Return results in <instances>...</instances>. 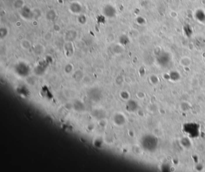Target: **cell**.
Masks as SVG:
<instances>
[{
	"label": "cell",
	"instance_id": "7a4b0ae2",
	"mask_svg": "<svg viewBox=\"0 0 205 172\" xmlns=\"http://www.w3.org/2000/svg\"><path fill=\"white\" fill-rule=\"evenodd\" d=\"M104 14L108 17H114L116 14V11L115 8L110 5H107L105 6L104 10Z\"/></svg>",
	"mask_w": 205,
	"mask_h": 172
},
{
	"label": "cell",
	"instance_id": "30bf717a",
	"mask_svg": "<svg viewBox=\"0 0 205 172\" xmlns=\"http://www.w3.org/2000/svg\"><path fill=\"white\" fill-rule=\"evenodd\" d=\"M83 74L82 72H81L80 71H77L73 75V78L76 81H79L82 79Z\"/></svg>",
	"mask_w": 205,
	"mask_h": 172
},
{
	"label": "cell",
	"instance_id": "5b68a950",
	"mask_svg": "<svg viewBox=\"0 0 205 172\" xmlns=\"http://www.w3.org/2000/svg\"><path fill=\"white\" fill-rule=\"evenodd\" d=\"M195 17L198 21L202 22H205V13L202 10H197L195 13Z\"/></svg>",
	"mask_w": 205,
	"mask_h": 172
},
{
	"label": "cell",
	"instance_id": "277c9868",
	"mask_svg": "<svg viewBox=\"0 0 205 172\" xmlns=\"http://www.w3.org/2000/svg\"><path fill=\"white\" fill-rule=\"evenodd\" d=\"M114 123L117 125H122L125 123V119L122 115L120 114H117L114 117Z\"/></svg>",
	"mask_w": 205,
	"mask_h": 172
},
{
	"label": "cell",
	"instance_id": "6da1fadb",
	"mask_svg": "<svg viewBox=\"0 0 205 172\" xmlns=\"http://www.w3.org/2000/svg\"><path fill=\"white\" fill-rule=\"evenodd\" d=\"M89 98L94 102H98L102 98L101 91L98 88H93L89 92Z\"/></svg>",
	"mask_w": 205,
	"mask_h": 172
},
{
	"label": "cell",
	"instance_id": "7c38bea8",
	"mask_svg": "<svg viewBox=\"0 0 205 172\" xmlns=\"http://www.w3.org/2000/svg\"><path fill=\"white\" fill-rule=\"evenodd\" d=\"M21 46H22V47L24 49L29 50L30 48V46H31V44H30V42L29 41L24 40V41H23L22 42Z\"/></svg>",
	"mask_w": 205,
	"mask_h": 172
},
{
	"label": "cell",
	"instance_id": "4fadbf2b",
	"mask_svg": "<svg viewBox=\"0 0 205 172\" xmlns=\"http://www.w3.org/2000/svg\"><path fill=\"white\" fill-rule=\"evenodd\" d=\"M72 69H73V67L70 64L67 65L66 67V68H65V71H66V72L67 73H70L72 72Z\"/></svg>",
	"mask_w": 205,
	"mask_h": 172
},
{
	"label": "cell",
	"instance_id": "8992f818",
	"mask_svg": "<svg viewBox=\"0 0 205 172\" xmlns=\"http://www.w3.org/2000/svg\"><path fill=\"white\" fill-rule=\"evenodd\" d=\"M77 37V33L75 31H70L67 32L66 34V40L68 42H72Z\"/></svg>",
	"mask_w": 205,
	"mask_h": 172
},
{
	"label": "cell",
	"instance_id": "8fae6325",
	"mask_svg": "<svg viewBox=\"0 0 205 172\" xmlns=\"http://www.w3.org/2000/svg\"><path fill=\"white\" fill-rule=\"evenodd\" d=\"M46 17H47V19L49 20H51V21L54 20L56 17L55 12L54 10L49 11L47 13V14H46Z\"/></svg>",
	"mask_w": 205,
	"mask_h": 172
},
{
	"label": "cell",
	"instance_id": "ba28073f",
	"mask_svg": "<svg viewBox=\"0 0 205 172\" xmlns=\"http://www.w3.org/2000/svg\"><path fill=\"white\" fill-rule=\"evenodd\" d=\"M77 8H81V6L78 3H73L71 4L70 6V9L71 12L74 13H77L79 12V11L78 10V9H77Z\"/></svg>",
	"mask_w": 205,
	"mask_h": 172
},
{
	"label": "cell",
	"instance_id": "9c48e42d",
	"mask_svg": "<svg viewBox=\"0 0 205 172\" xmlns=\"http://www.w3.org/2000/svg\"><path fill=\"white\" fill-rule=\"evenodd\" d=\"M65 49L66 51V55L70 56L73 54V45L71 43V42H68V43L65 45Z\"/></svg>",
	"mask_w": 205,
	"mask_h": 172
},
{
	"label": "cell",
	"instance_id": "52a82bcc",
	"mask_svg": "<svg viewBox=\"0 0 205 172\" xmlns=\"http://www.w3.org/2000/svg\"><path fill=\"white\" fill-rule=\"evenodd\" d=\"M73 108L77 111H81L84 110V106L81 101H77L73 103Z\"/></svg>",
	"mask_w": 205,
	"mask_h": 172
},
{
	"label": "cell",
	"instance_id": "3957f363",
	"mask_svg": "<svg viewBox=\"0 0 205 172\" xmlns=\"http://www.w3.org/2000/svg\"><path fill=\"white\" fill-rule=\"evenodd\" d=\"M16 69L17 74L21 76H25L28 74V72H29V68H28L27 66L23 63L18 64Z\"/></svg>",
	"mask_w": 205,
	"mask_h": 172
}]
</instances>
